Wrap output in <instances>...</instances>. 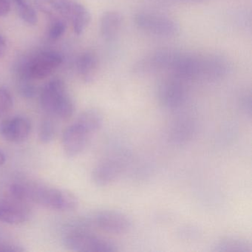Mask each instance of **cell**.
I'll use <instances>...</instances> for the list:
<instances>
[{
    "label": "cell",
    "instance_id": "obj_24",
    "mask_svg": "<svg viewBox=\"0 0 252 252\" xmlns=\"http://www.w3.org/2000/svg\"><path fill=\"white\" fill-rule=\"evenodd\" d=\"M11 11L9 0H0V17H5Z\"/></svg>",
    "mask_w": 252,
    "mask_h": 252
},
{
    "label": "cell",
    "instance_id": "obj_27",
    "mask_svg": "<svg viewBox=\"0 0 252 252\" xmlns=\"http://www.w3.org/2000/svg\"><path fill=\"white\" fill-rule=\"evenodd\" d=\"M5 162V156L2 152L0 151V166L4 164Z\"/></svg>",
    "mask_w": 252,
    "mask_h": 252
},
{
    "label": "cell",
    "instance_id": "obj_14",
    "mask_svg": "<svg viewBox=\"0 0 252 252\" xmlns=\"http://www.w3.org/2000/svg\"><path fill=\"white\" fill-rule=\"evenodd\" d=\"M29 218L27 211L23 206L11 203H0V222L20 224Z\"/></svg>",
    "mask_w": 252,
    "mask_h": 252
},
{
    "label": "cell",
    "instance_id": "obj_13",
    "mask_svg": "<svg viewBox=\"0 0 252 252\" xmlns=\"http://www.w3.org/2000/svg\"><path fill=\"white\" fill-rule=\"evenodd\" d=\"M123 23V17L116 11L104 13L100 20V32L106 41H112L118 36Z\"/></svg>",
    "mask_w": 252,
    "mask_h": 252
},
{
    "label": "cell",
    "instance_id": "obj_21",
    "mask_svg": "<svg viewBox=\"0 0 252 252\" xmlns=\"http://www.w3.org/2000/svg\"><path fill=\"white\" fill-rule=\"evenodd\" d=\"M66 27L67 26L64 19H52L49 31H48V37L51 40H57L64 34Z\"/></svg>",
    "mask_w": 252,
    "mask_h": 252
},
{
    "label": "cell",
    "instance_id": "obj_10",
    "mask_svg": "<svg viewBox=\"0 0 252 252\" xmlns=\"http://www.w3.org/2000/svg\"><path fill=\"white\" fill-rule=\"evenodd\" d=\"M64 18L72 22L76 35H81L89 26L91 16L86 7L76 0H58Z\"/></svg>",
    "mask_w": 252,
    "mask_h": 252
},
{
    "label": "cell",
    "instance_id": "obj_7",
    "mask_svg": "<svg viewBox=\"0 0 252 252\" xmlns=\"http://www.w3.org/2000/svg\"><path fill=\"white\" fill-rule=\"evenodd\" d=\"M89 223L98 229L113 234H125L132 228L129 217L120 211L104 209L91 216Z\"/></svg>",
    "mask_w": 252,
    "mask_h": 252
},
{
    "label": "cell",
    "instance_id": "obj_9",
    "mask_svg": "<svg viewBox=\"0 0 252 252\" xmlns=\"http://www.w3.org/2000/svg\"><path fill=\"white\" fill-rule=\"evenodd\" d=\"M92 135V133L76 122L68 126L63 136V148L67 156H79L86 148Z\"/></svg>",
    "mask_w": 252,
    "mask_h": 252
},
{
    "label": "cell",
    "instance_id": "obj_8",
    "mask_svg": "<svg viewBox=\"0 0 252 252\" xmlns=\"http://www.w3.org/2000/svg\"><path fill=\"white\" fill-rule=\"evenodd\" d=\"M125 166V158L113 156L101 160L93 170L92 179L99 187L114 183L122 175Z\"/></svg>",
    "mask_w": 252,
    "mask_h": 252
},
{
    "label": "cell",
    "instance_id": "obj_23",
    "mask_svg": "<svg viewBox=\"0 0 252 252\" xmlns=\"http://www.w3.org/2000/svg\"><path fill=\"white\" fill-rule=\"evenodd\" d=\"M18 89L20 94L26 98H33L36 94V88L30 79H20Z\"/></svg>",
    "mask_w": 252,
    "mask_h": 252
},
{
    "label": "cell",
    "instance_id": "obj_26",
    "mask_svg": "<svg viewBox=\"0 0 252 252\" xmlns=\"http://www.w3.org/2000/svg\"><path fill=\"white\" fill-rule=\"evenodd\" d=\"M5 51H6V44L2 35L0 34V58H2L5 55Z\"/></svg>",
    "mask_w": 252,
    "mask_h": 252
},
{
    "label": "cell",
    "instance_id": "obj_2",
    "mask_svg": "<svg viewBox=\"0 0 252 252\" xmlns=\"http://www.w3.org/2000/svg\"><path fill=\"white\" fill-rule=\"evenodd\" d=\"M40 101L45 111L60 119H69L74 113V103L61 79H54L45 85Z\"/></svg>",
    "mask_w": 252,
    "mask_h": 252
},
{
    "label": "cell",
    "instance_id": "obj_4",
    "mask_svg": "<svg viewBox=\"0 0 252 252\" xmlns=\"http://www.w3.org/2000/svg\"><path fill=\"white\" fill-rule=\"evenodd\" d=\"M67 249L79 252H116L117 244L111 240L91 233L80 231L73 233L64 239Z\"/></svg>",
    "mask_w": 252,
    "mask_h": 252
},
{
    "label": "cell",
    "instance_id": "obj_6",
    "mask_svg": "<svg viewBox=\"0 0 252 252\" xmlns=\"http://www.w3.org/2000/svg\"><path fill=\"white\" fill-rule=\"evenodd\" d=\"M187 97L188 91L185 82L174 76L162 81L158 87V101L166 110L181 108L187 101Z\"/></svg>",
    "mask_w": 252,
    "mask_h": 252
},
{
    "label": "cell",
    "instance_id": "obj_19",
    "mask_svg": "<svg viewBox=\"0 0 252 252\" xmlns=\"http://www.w3.org/2000/svg\"><path fill=\"white\" fill-rule=\"evenodd\" d=\"M16 6L17 12L23 21L32 26L37 23L38 17L36 11L26 0H20L16 3Z\"/></svg>",
    "mask_w": 252,
    "mask_h": 252
},
{
    "label": "cell",
    "instance_id": "obj_1",
    "mask_svg": "<svg viewBox=\"0 0 252 252\" xmlns=\"http://www.w3.org/2000/svg\"><path fill=\"white\" fill-rule=\"evenodd\" d=\"M26 200L54 210L70 212L79 206L78 198L67 190L43 185H26Z\"/></svg>",
    "mask_w": 252,
    "mask_h": 252
},
{
    "label": "cell",
    "instance_id": "obj_29",
    "mask_svg": "<svg viewBox=\"0 0 252 252\" xmlns=\"http://www.w3.org/2000/svg\"><path fill=\"white\" fill-rule=\"evenodd\" d=\"M10 2H11V1H13V2H14V3H17V2H18L19 1H20V0H9Z\"/></svg>",
    "mask_w": 252,
    "mask_h": 252
},
{
    "label": "cell",
    "instance_id": "obj_3",
    "mask_svg": "<svg viewBox=\"0 0 252 252\" xmlns=\"http://www.w3.org/2000/svg\"><path fill=\"white\" fill-rule=\"evenodd\" d=\"M63 60L57 51H40L20 64L17 70L19 78L32 81L45 79L60 67Z\"/></svg>",
    "mask_w": 252,
    "mask_h": 252
},
{
    "label": "cell",
    "instance_id": "obj_22",
    "mask_svg": "<svg viewBox=\"0 0 252 252\" xmlns=\"http://www.w3.org/2000/svg\"><path fill=\"white\" fill-rule=\"evenodd\" d=\"M14 105L12 95L8 88L0 87V116L9 112Z\"/></svg>",
    "mask_w": 252,
    "mask_h": 252
},
{
    "label": "cell",
    "instance_id": "obj_12",
    "mask_svg": "<svg viewBox=\"0 0 252 252\" xmlns=\"http://www.w3.org/2000/svg\"><path fill=\"white\" fill-rule=\"evenodd\" d=\"M76 67L80 77L89 83L94 81L98 74L99 60L95 53L85 51L78 58Z\"/></svg>",
    "mask_w": 252,
    "mask_h": 252
},
{
    "label": "cell",
    "instance_id": "obj_5",
    "mask_svg": "<svg viewBox=\"0 0 252 252\" xmlns=\"http://www.w3.org/2000/svg\"><path fill=\"white\" fill-rule=\"evenodd\" d=\"M134 23L138 29L155 36L172 37L180 31L178 23L166 16L140 12L134 17Z\"/></svg>",
    "mask_w": 252,
    "mask_h": 252
},
{
    "label": "cell",
    "instance_id": "obj_20",
    "mask_svg": "<svg viewBox=\"0 0 252 252\" xmlns=\"http://www.w3.org/2000/svg\"><path fill=\"white\" fill-rule=\"evenodd\" d=\"M56 129L51 119H45L39 128V137L44 144L51 142L55 137Z\"/></svg>",
    "mask_w": 252,
    "mask_h": 252
},
{
    "label": "cell",
    "instance_id": "obj_11",
    "mask_svg": "<svg viewBox=\"0 0 252 252\" xmlns=\"http://www.w3.org/2000/svg\"><path fill=\"white\" fill-rule=\"evenodd\" d=\"M30 132V122L26 118L15 117L0 124V135L10 142H23L29 138Z\"/></svg>",
    "mask_w": 252,
    "mask_h": 252
},
{
    "label": "cell",
    "instance_id": "obj_16",
    "mask_svg": "<svg viewBox=\"0 0 252 252\" xmlns=\"http://www.w3.org/2000/svg\"><path fill=\"white\" fill-rule=\"evenodd\" d=\"M214 251L220 252H252L249 242L236 236H227L218 240L214 245Z\"/></svg>",
    "mask_w": 252,
    "mask_h": 252
},
{
    "label": "cell",
    "instance_id": "obj_28",
    "mask_svg": "<svg viewBox=\"0 0 252 252\" xmlns=\"http://www.w3.org/2000/svg\"><path fill=\"white\" fill-rule=\"evenodd\" d=\"M176 1H180V2H200L207 1V0H176Z\"/></svg>",
    "mask_w": 252,
    "mask_h": 252
},
{
    "label": "cell",
    "instance_id": "obj_18",
    "mask_svg": "<svg viewBox=\"0 0 252 252\" xmlns=\"http://www.w3.org/2000/svg\"><path fill=\"white\" fill-rule=\"evenodd\" d=\"M34 2L39 11L51 19L64 18L58 0H35Z\"/></svg>",
    "mask_w": 252,
    "mask_h": 252
},
{
    "label": "cell",
    "instance_id": "obj_17",
    "mask_svg": "<svg viewBox=\"0 0 252 252\" xmlns=\"http://www.w3.org/2000/svg\"><path fill=\"white\" fill-rule=\"evenodd\" d=\"M76 122L94 135L102 127L104 116L97 109H89L79 115Z\"/></svg>",
    "mask_w": 252,
    "mask_h": 252
},
{
    "label": "cell",
    "instance_id": "obj_25",
    "mask_svg": "<svg viewBox=\"0 0 252 252\" xmlns=\"http://www.w3.org/2000/svg\"><path fill=\"white\" fill-rule=\"evenodd\" d=\"M24 249H20L18 246L9 244H0V252H23Z\"/></svg>",
    "mask_w": 252,
    "mask_h": 252
},
{
    "label": "cell",
    "instance_id": "obj_15",
    "mask_svg": "<svg viewBox=\"0 0 252 252\" xmlns=\"http://www.w3.org/2000/svg\"><path fill=\"white\" fill-rule=\"evenodd\" d=\"M194 124L189 119H181L171 127L169 138L175 144H183L189 141L194 133Z\"/></svg>",
    "mask_w": 252,
    "mask_h": 252
}]
</instances>
